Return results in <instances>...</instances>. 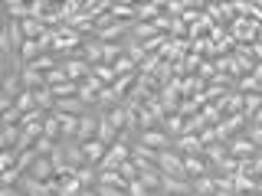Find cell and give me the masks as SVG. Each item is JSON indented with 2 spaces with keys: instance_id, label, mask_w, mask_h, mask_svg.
I'll return each instance as SVG.
<instances>
[{
  "instance_id": "obj_1",
  "label": "cell",
  "mask_w": 262,
  "mask_h": 196,
  "mask_svg": "<svg viewBox=\"0 0 262 196\" xmlns=\"http://www.w3.org/2000/svg\"><path fill=\"white\" fill-rule=\"evenodd\" d=\"M243 128H246V114H243V111L226 114V118H220V125H213V131H216V137H220V144H226L229 137L243 134Z\"/></svg>"
},
{
  "instance_id": "obj_2",
  "label": "cell",
  "mask_w": 262,
  "mask_h": 196,
  "mask_svg": "<svg viewBox=\"0 0 262 196\" xmlns=\"http://www.w3.org/2000/svg\"><path fill=\"white\" fill-rule=\"evenodd\" d=\"M59 65H62V72H66V79L69 82H85L89 76H92V65H89L82 56H69V59H59Z\"/></svg>"
},
{
  "instance_id": "obj_3",
  "label": "cell",
  "mask_w": 262,
  "mask_h": 196,
  "mask_svg": "<svg viewBox=\"0 0 262 196\" xmlns=\"http://www.w3.org/2000/svg\"><path fill=\"white\" fill-rule=\"evenodd\" d=\"M158 170L167 177H184V157L170 147H164V151H158Z\"/></svg>"
},
{
  "instance_id": "obj_4",
  "label": "cell",
  "mask_w": 262,
  "mask_h": 196,
  "mask_svg": "<svg viewBox=\"0 0 262 196\" xmlns=\"http://www.w3.org/2000/svg\"><path fill=\"white\" fill-rule=\"evenodd\" d=\"M226 154L233 160H249V157H259V147L252 144V141H246L243 134H236V137H229V141H226Z\"/></svg>"
},
{
  "instance_id": "obj_5",
  "label": "cell",
  "mask_w": 262,
  "mask_h": 196,
  "mask_svg": "<svg viewBox=\"0 0 262 196\" xmlns=\"http://www.w3.org/2000/svg\"><path fill=\"white\" fill-rule=\"evenodd\" d=\"M59 154H62L66 167H72V170L85 167V160H82V144L76 141V137H62V141H59Z\"/></svg>"
},
{
  "instance_id": "obj_6",
  "label": "cell",
  "mask_w": 262,
  "mask_h": 196,
  "mask_svg": "<svg viewBox=\"0 0 262 196\" xmlns=\"http://www.w3.org/2000/svg\"><path fill=\"white\" fill-rule=\"evenodd\" d=\"M170 151H177L180 157H203V144L196 134H180L170 141Z\"/></svg>"
},
{
  "instance_id": "obj_7",
  "label": "cell",
  "mask_w": 262,
  "mask_h": 196,
  "mask_svg": "<svg viewBox=\"0 0 262 196\" xmlns=\"http://www.w3.org/2000/svg\"><path fill=\"white\" fill-rule=\"evenodd\" d=\"M98 118H102V111H95V108H85L79 114V131H76V141H92L95 137V128H98Z\"/></svg>"
},
{
  "instance_id": "obj_8",
  "label": "cell",
  "mask_w": 262,
  "mask_h": 196,
  "mask_svg": "<svg viewBox=\"0 0 262 196\" xmlns=\"http://www.w3.org/2000/svg\"><path fill=\"white\" fill-rule=\"evenodd\" d=\"M158 193L164 196H190V180L187 177H167V174H161V186H158Z\"/></svg>"
},
{
  "instance_id": "obj_9",
  "label": "cell",
  "mask_w": 262,
  "mask_h": 196,
  "mask_svg": "<svg viewBox=\"0 0 262 196\" xmlns=\"http://www.w3.org/2000/svg\"><path fill=\"white\" fill-rule=\"evenodd\" d=\"M131 157V151H128V144H112L108 151H105V157H102V163H98L95 170H118L121 163H125Z\"/></svg>"
},
{
  "instance_id": "obj_10",
  "label": "cell",
  "mask_w": 262,
  "mask_h": 196,
  "mask_svg": "<svg viewBox=\"0 0 262 196\" xmlns=\"http://www.w3.org/2000/svg\"><path fill=\"white\" fill-rule=\"evenodd\" d=\"M135 144H141V147H151V151H164V147H170V137L164 134L161 128H151V131H138Z\"/></svg>"
},
{
  "instance_id": "obj_11",
  "label": "cell",
  "mask_w": 262,
  "mask_h": 196,
  "mask_svg": "<svg viewBox=\"0 0 262 196\" xmlns=\"http://www.w3.org/2000/svg\"><path fill=\"white\" fill-rule=\"evenodd\" d=\"M16 190H20L23 196H53V193H49V183H46V180H36V177H30V174L20 177Z\"/></svg>"
},
{
  "instance_id": "obj_12",
  "label": "cell",
  "mask_w": 262,
  "mask_h": 196,
  "mask_svg": "<svg viewBox=\"0 0 262 196\" xmlns=\"http://www.w3.org/2000/svg\"><path fill=\"white\" fill-rule=\"evenodd\" d=\"M0 7H4V16L10 23H23L30 16V4H27V0H4Z\"/></svg>"
},
{
  "instance_id": "obj_13",
  "label": "cell",
  "mask_w": 262,
  "mask_h": 196,
  "mask_svg": "<svg viewBox=\"0 0 262 196\" xmlns=\"http://www.w3.org/2000/svg\"><path fill=\"white\" fill-rule=\"evenodd\" d=\"M20 85L27 88V92H39V88H46V76H43L39 69L23 65V69H20Z\"/></svg>"
},
{
  "instance_id": "obj_14",
  "label": "cell",
  "mask_w": 262,
  "mask_h": 196,
  "mask_svg": "<svg viewBox=\"0 0 262 196\" xmlns=\"http://www.w3.org/2000/svg\"><path fill=\"white\" fill-rule=\"evenodd\" d=\"M105 151H108V147L98 144V141H82V160H85V167H98L102 157H105Z\"/></svg>"
},
{
  "instance_id": "obj_15",
  "label": "cell",
  "mask_w": 262,
  "mask_h": 196,
  "mask_svg": "<svg viewBox=\"0 0 262 196\" xmlns=\"http://www.w3.org/2000/svg\"><path fill=\"white\" fill-rule=\"evenodd\" d=\"M164 0H147V4H135V23H151L154 16H161Z\"/></svg>"
},
{
  "instance_id": "obj_16",
  "label": "cell",
  "mask_w": 262,
  "mask_h": 196,
  "mask_svg": "<svg viewBox=\"0 0 262 196\" xmlns=\"http://www.w3.org/2000/svg\"><path fill=\"white\" fill-rule=\"evenodd\" d=\"M53 111H56V114H69V118H79V114L85 111V105H82L79 98L72 95V98H59V102L53 105Z\"/></svg>"
},
{
  "instance_id": "obj_17",
  "label": "cell",
  "mask_w": 262,
  "mask_h": 196,
  "mask_svg": "<svg viewBox=\"0 0 262 196\" xmlns=\"http://www.w3.org/2000/svg\"><path fill=\"white\" fill-rule=\"evenodd\" d=\"M203 174H213V170H210V163L203 160V157H184V177H187V180L203 177Z\"/></svg>"
},
{
  "instance_id": "obj_18",
  "label": "cell",
  "mask_w": 262,
  "mask_h": 196,
  "mask_svg": "<svg viewBox=\"0 0 262 196\" xmlns=\"http://www.w3.org/2000/svg\"><path fill=\"white\" fill-rule=\"evenodd\" d=\"M158 128H161L164 134L170 137V141H174V137H180V134H184V118H180V114H164Z\"/></svg>"
},
{
  "instance_id": "obj_19",
  "label": "cell",
  "mask_w": 262,
  "mask_h": 196,
  "mask_svg": "<svg viewBox=\"0 0 262 196\" xmlns=\"http://www.w3.org/2000/svg\"><path fill=\"white\" fill-rule=\"evenodd\" d=\"M92 141L105 144V147H112L115 141H118V128H112L105 118H98V128H95V137H92Z\"/></svg>"
},
{
  "instance_id": "obj_20",
  "label": "cell",
  "mask_w": 262,
  "mask_h": 196,
  "mask_svg": "<svg viewBox=\"0 0 262 196\" xmlns=\"http://www.w3.org/2000/svg\"><path fill=\"white\" fill-rule=\"evenodd\" d=\"M20 92H23V85H20V72H7V79L0 82V95L13 102V98L20 95Z\"/></svg>"
},
{
  "instance_id": "obj_21",
  "label": "cell",
  "mask_w": 262,
  "mask_h": 196,
  "mask_svg": "<svg viewBox=\"0 0 262 196\" xmlns=\"http://www.w3.org/2000/svg\"><path fill=\"white\" fill-rule=\"evenodd\" d=\"M213 186H216L213 174H203V177H193V180H190V190H193V196H213Z\"/></svg>"
},
{
  "instance_id": "obj_22",
  "label": "cell",
  "mask_w": 262,
  "mask_h": 196,
  "mask_svg": "<svg viewBox=\"0 0 262 196\" xmlns=\"http://www.w3.org/2000/svg\"><path fill=\"white\" fill-rule=\"evenodd\" d=\"M39 56H43V49H39L36 39H23V46H20V62H23V65H33Z\"/></svg>"
},
{
  "instance_id": "obj_23",
  "label": "cell",
  "mask_w": 262,
  "mask_h": 196,
  "mask_svg": "<svg viewBox=\"0 0 262 196\" xmlns=\"http://www.w3.org/2000/svg\"><path fill=\"white\" fill-rule=\"evenodd\" d=\"M53 174H56V167L49 157H36V163L30 167V177H36V180H53Z\"/></svg>"
},
{
  "instance_id": "obj_24",
  "label": "cell",
  "mask_w": 262,
  "mask_h": 196,
  "mask_svg": "<svg viewBox=\"0 0 262 196\" xmlns=\"http://www.w3.org/2000/svg\"><path fill=\"white\" fill-rule=\"evenodd\" d=\"M135 79H138V72H128V76H118V79L112 82V92L118 95V102H121V98H128L131 85H135Z\"/></svg>"
},
{
  "instance_id": "obj_25",
  "label": "cell",
  "mask_w": 262,
  "mask_h": 196,
  "mask_svg": "<svg viewBox=\"0 0 262 196\" xmlns=\"http://www.w3.org/2000/svg\"><path fill=\"white\" fill-rule=\"evenodd\" d=\"M43 134L53 137V141H59V137H62V131H59V114H56V111H46V114H43Z\"/></svg>"
},
{
  "instance_id": "obj_26",
  "label": "cell",
  "mask_w": 262,
  "mask_h": 196,
  "mask_svg": "<svg viewBox=\"0 0 262 196\" xmlns=\"http://www.w3.org/2000/svg\"><path fill=\"white\" fill-rule=\"evenodd\" d=\"M20 33H23V39H39L46 33V27L39 20H33V16H27V20L20 23Z\"/></svg>"
},
{
  "instance_id": "obj_27",
  "label": "cell",
  "mask_w": 262,
  "mask_h": 196,
  "mask_svg": "<svg viewBox=\"0 0 262 196\" xmlns=\"http://www.w3.org/2000/svg\"><path fill=\"white\" fill-rule=\"evenodd\" d=\"M46 88L53 92L56 102H59V98H72V95H79V85H76V82H69V79L59 82V85H46Z\"/></svg>"
},
{
  "instance_id": "obj_28",
  "label": "cell",
  "mask_w": 262,
  "mask_h": 196,
  "mask_svg": "<svg viewBox=\"0 0 262 196\" xmlns=\"http://www.w3.org/2000/svg\"><path fill=\"white\" fill-rule=\"evenodd\" d=\"M72 177H76L79 183H82V190H92V186L98 183V170H95V167H79Z\"/></svg>"
},
{
  "instance_id": "obj_29",
  "label": "cell",
  "mask_w": 262,
  "mask_h": 196,
  "mask_svg": "<svg viewBox=\"0 0 262 196\" xmlns=\"http://www.w3.org/2000/svg\"><path fill=\"white\" fill-rule=\"evenodd\" d=\"M13 108L20 111V114H30V111H36V102H33V92H27V88H23V92L13 98Z\"/></svg>"
},
{
  "instance_id": "obj_30",
  "label": "cell",
  "mask_w": 262,
  "mask_h": 196,
  "mask_svg": "<svg viewBox=\"0 0 262 196\" xmlns=\"http://www.w3.org/2000/svg\"><path fill=\"white\" fill-rule=\"evenodd\" d=\"M33 102H36V111H53L56 98H53L49 88H39V92H33Z\"/></svg>"
},
{
  "instance_id": "obj_31",
  "label": "cell",
  "mask_w": 262,
  "mask_h": 196,
  "mask_svg": "<svg viewBox=\"0 0 262 196\" xmlns=\"http://www.w3.org/2000/svg\"><path fill=\"white\" fill-rule=\"evenodd\" d=\"M36 157H39V154L33 151V147H30V151H20V154H16V170H20V174H30V167L36 163Z\"/></svg>"
},
{
  "instance_id": "obj_32",
  "label": "cell",
  "mask_w": 262,
  "mask_h": 196,
  "mask_svg": "<svg viewBox=\"0 0 262 196\" xmlns=\"http://www.w3.org/2000/svg\"><path fill=\"white\" fill-rule=\"evenodd\" d=\"M56 4H49V0H30V16L33 20H43L46 13H53Z\"/></svg>"
},
{
  "instance_id": "obj_33",
  "label": "cell",
  "mask_w": 262,
  "mask_h": 196,
  "mask_svg": "<svg viewBox=\"0 0 262 196\" xmlns=\"http://www.w3.org/2000/svg\"><path fill=\"white\" fill-rule=\"evenodd\" d=\"M56 144H59V141H53V137H46V134H39V137H36V144H33V151H36V154H39V157H49V154H53V151H56Z\"/></svg>"
},
{
  "instance_id": "obj_34",
  "label": "cell",
  "mask_w": 262,
  "mask_h": 196,
  "mask_svg": "<svg viewBox=\"0 0 262 196\" xmlns=\"http://www.w3.org/2000/svg\"><path fill=\"white\" fill-rule=\"evenodd\" d=\"M92 79H95V82H102V85H112V82H115V72H112V65H102V62H98V65H92Z\"/></svg>"
},
{
  "instance_id": "obj_35",
  "label": "cell",
  "mask_w": 262,
  "mask_h": 196,
  "mask_svg": "<svg viewBox=\"0 0 262 196\" xmlns=\"http://www.w3.org/2000/svg\"><path fill=\"white\" fill-rule=\"evenodd\" d=\"M59 131H62V137H76V131H79V118L59 114ZM62 137H59V141H62Z\"/></svg>"
},
{
  "instance_id": "obj_36",
  "label": "cell",
  "mask_w": 262,
  "mask_h": 196,
  "mask_svg": "<svg viewBox=\"0 0 262 196\" xmlns=\"http://www.w3.org/2000/svg\"><path fill=\"white\" fill-rule=\"evenodd\" d=\"M59 196H82V183H79L76 177L59 180Z\"/></svg>"
},
{
  "instance_id": "obj_37",
  "label": "cell",
  "mask_w": 262,
  "mask_h": 196,
  "mask_svg": "<svg viewBox=\"0 0 262 196\" xmlns=\"http://www.w3.org/2000/svg\"><path fill=\"white\" fill-rule=\"evenodd\" d=\"M56 65H59V59H56V56H53V53H43V56H39V59H36V62H33V65H30V69H39V72H43V76H46V72H49V69H56Z\"/></svg>"
},
{
  "instance_id": "obj_38",
  "label": "cell",
  "mask_w": 262,
  "mask_h": 196,
  "mask_svg": "<svg viewBox=\"0 0 262 196\" xmlns=\"http://www.w3.org/2000/svg\"><path fill=\"white\" fill-rule=\"evenodd\" d=\"M0 137H4V147H16V137H20V128L16 125H7V128H0Z\"/></svg>"
},
{
  "instance_id": "obj_39",
  "label": "cell",
  "mask_w": 262,
  "mask_h": 196,
  "mask_svg": "<svg viewBox=\"0 0 262 196\" xmlns=\"http://www.w3.org/2000/svg\"><path fill=\"white\" fill-rule=\"evenodd\" d=\"M13 167H16V151L4 147V151H0V174H4V170H13Z\"/></svg>"
},
{
  "instance_id": "obj_40",
  "label": "cell",
  "mask_w": 262,
  "mask_h": 196,
  "mask_svg": "<svg viewBox=\"0 0 262 196\" xmlns=\"http://www.w3.org/2000/svg\"><path fill=\"white\" fill-rule=\"evenodd\" d=\"M20 118H23V114H20V111H16L13 105H10V108L0 114V128H7V125H20Z\"/></svg>"
},
{
  "instance_id": "obj_41",
  "label": "cell",
  "mask_w": 262,
  "mask_h": 196,
  "mask_svg": "<svg viewBox=\"0 0 262 196\" xmlns=\"http://www.w3.org/2000/svg\"><path fill=\"white\" fill-rule=\"evenodd\" d=\"M92 190H95L98 196H128L125 190H118V186H108V183H95Z\"/></svg>"
},
{
  "instance_id": "obj_42",
  "label": "cell",
  "mask_w": 262,
  "mask_h": 196,
  "mask_svg": "<svg viewBox=\"0 0 262 196\" xmlns=\"http://www.w3.org/2000/svg\"><path fill=\"white\" fill-rule=\"evenodd\" d=\"M59 82H66V72H62V65H56V69L46 72V85H59Z\"/></svg>"
},
{
  "instance_id": "obj_43",
  "label": "cell",
  "mask_w": 262,
  "mask_h": 196,
  "mask_svg": "<svg viewBox=\"0 0 262 196\" xmlns=\"http://www.w3.org/2000/svg\"><path fill=\"white\" fill-rule=\"evenodd\" d=\"M125 193H128V196H151V193H147V190H144V186H141V183H138V180H131V183H128V190H125Z\"/></svg>"
},
{
  "instance_id": "obj_44",
  "label": "cell",
  "mask_w": 262,
  "mask_h": 196,
  "mask_svg": "<svg viewBox=\"0 0 262 196\" xmlns=\"http://www.w3.org/2000/svg\"><path fill=\"white\" fill-rule=\"evenodd\" d=\"M0 196H23V193L16 190V186H4V183H0Z\"/></svg>"
},
{
  "instance_id": "obj_45",
  "label": "cell",
  "mask_w": 262,
  "mask_h": 196,
  "mask_svg": "<svg viewBox=\"0 0 262 196\" xmlns=\"http://www.w3.org/2000/svg\"><path fill=\"white\" fill-rule=\"evenodd\" d=\"M82 196H98V193L95 190H82Z\"/></svg>"
},
{
  "instance_id": "obj_46",
  "label": "cell",
  "mask_w": 262,
  "mask_h": 196,
  "mask_svg": "<svg viewBox=\"0 0 262 196\" xmlns=\"http://www.w3.org/2000/svg\"><path fill=\"white\" fill-rule=\"evenodd\" d=\"M0 59H7V53H4V49H0Z\"/></svg>"
}]
</instances>
